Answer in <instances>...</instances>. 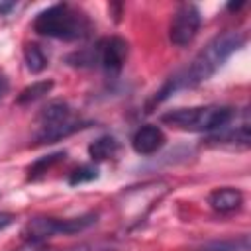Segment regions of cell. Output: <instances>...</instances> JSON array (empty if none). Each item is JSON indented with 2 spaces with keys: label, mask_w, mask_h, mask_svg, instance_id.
I'll return each instance as SVG.
<instances>
[{
  "label": "cell",
  "mask_w": 251,
  "mask_h": 251,
  "mask_svg": "<svg viewBox=\"0 0 251 251\" xmlns=\"http://www.w3.org/2000/svg\"><path fill=\"white\" fill-rule=\"evenodd\" d=\"M243 43V37L235 31H226L218 37H214L196 57L194 61L176 76H173L157 94V102L165 100L169 94H173L176 88H186V86H196L204 80H208Z\"/></svg>",
  "instance_id": "6da1fadb"
},
{
  "label": "cell",
  "mask_w": 251,
  "mask_h": 251,
  "mask_svg": "<svg viewBox=\"0 0 251 251\" xmlns=\"http://www.w3.org/2000/svg\"><path fill=\"white\" fill-rule=\"evenodd\" d=\"M33 29L39 35L65 39V41H76L88 35L90 22L88 18L69 6V4H55L45 10H41L33 20Z\"/></svg>",
  "instance_id": "7a4b0ae2"
},
{
  "label": "cell",
  "mask_w": 251,
  "mask_h": 251,
  "mask_svg": "<svg viewBox=\"0 0 251 251\" xmlns=\"http://www.w3.org/2000/svg\"><path fill=\"white\" fill-rule=\"evenodd\" d=\"M233 118V110L226 106L176 108L163 114V122L184 131H216L224 129Z\"/></svg>",
  "instance_id": "3957f363"
},
{
  "label": "cell",
  "mask_w": 251,
  "mask_h": 251,
  "mask_svg": "<svg viewBox=\"0 0 251 251\" xmlns=\"http://www.w3.org/2000/svg\"><path fill=\"white\" fill-rule=\"evenodd\" d=\"M98 214L90 212L84 214L80 218H71V220H55V218H33L27 222L24 235L25 241H43L51 235H73L78 231H84L86 227H90L92 224H96Z\"/></svg>",
  "instance_id": "277c9868"
},
{
  "label": "cell",
  "mask_w": 251,
  "mask_h": 251,
  "mask_svg": "<svg viewBox=\"0 0 251 251\" xmlns=\"http://www.w3.org/2000/svg\"><path fill=\"white\" fill-rule=\"evenodd\" d=\"M200 27V12L194 4H182L175 12L171 25H169V39L176 47L188 45Z\"/></svg>",
  "instance_id": "5b68a950"
},
{
  "label": "cell",
  "mask_w": 251,
  "mask_h": 251,
  "mask_svg": "<svg viewBox=\"0 0 251 251\" xmlns=\"http://www.w3.org/2000/svg\"><path fill=\"white\" fill-rule=\"evenodd\" d=\"M94 55H96V63H100L108 73L116 75L122 71L127 59V41L118 35L106 37L94 47Z\"/></svg>",
  "instance_id": "8992f818"
},
{
  "label": "cell",
  "mask_w": 251,
  "mask_h": 251,
  "mask_svg": "<svg viewBox=\"0 0 251 251\" xmlns=\"http://www.w3.org/2000/svg\"><path fill=\"white\" fill-rule=\"evenodd\" d=\"M131 145H133L135 153H139V155H153L165 145V133L157 126H151V124L141 126L133 133Z\"/></svg>",
  "instance_id": "52a82bcc"
},
{
  "label": "cell",
  "mask_w": 251,
  "mask_h": 251,
  "mask_svg": "<svg viewBox=\"0 0 251 251\" xmlns=\"http://www.w3.org/2000/svg\"><path fill=\"white\" fill-rule=\"evenodd\" d=\"M86 127V122H80L76 118H69V120H63L59 124H53V126H45V127H39L35 139L39 143H55L63 137H69L73 135L75 131Z\"/></svg>",
  "instance_id": "ba28073f"
},
{
  "label": "cell",
  "mask_w": 251,
  "mask_h": 251,
  "mask_svg": "<svg viewBox=\"0 0 251 251\" xmlns=\"http://www.w3.org/2000/svg\"><path fill=\"white\" fill-rule=\"evenodd\" d=\"M208 204L212 206V210H216L220 214H229V212H235V210L241 208L243 194L237 188H231V186L216 188L214 192H210Z\"/></svg>",
  "instance_id": "9c48e42d"
},
{
  "label": "cell",
  "mask_w": 251,
  "mask_h": 251,
  "mask_svg": "<svg viewBox=\"0 0 251 251\" xmlns=\"http://www.w3.org/2000/svg\"><path fill=\"white\" fill-rule=\"evenodd\" d=\"M73 118V112L71 108L61 102V100H55V102H49L41 114H39V127H45V126H53V124H59L63 120H69Z\"/></svg>",
  "instance_id": "30bf717a"
},
{
  "label": "cell",
  "mask_w": 251,
  "mask_h": 251,
  "mask_svg": "<svg viewBox=\"0 0 251 251\" xmlns=\"http://www.w3.org/2000/svg\"><path fill=\"white\" fill-rule=\"evenodd\" d=\"M118 147H120V145H118L116 137H112V135H102V137H98L96 141H92V143L88 145V155H90L92 161L100 163V161H106V159L114 157V155L118 153Z\"/></svg>",
  "instance_id": "8fae6325"
},
{
  "label": "cell",
  "mask_w": 251,
  "mask_h": 251,
  "mask_svg": "<svg viewBox=\"0 0 251 251\" xmlns=\"http://www.w3.org/2000/svg\"><path fill=\"white\" fill-rule=\"evenodd\" d=\"M65 157H67L65 151H57V153H51V155H45V157L37 159V161L27 169V178H29V180H37V178L43 176L53 165L65 161Z\"/></svg>",
  "instance_id": "7c38bea8"
},
{
  "label": "cell",
  "mask_w": 251,
  "mask_h": 251,
  "mask_svg": "<svg viewBox=\"0 0 251 251\" xmlns=\"http://www.w3.org/2000/svg\"><path fill=\"white\" fill-rule=\"evenodd\" d=\"M200 251H249V237L243 235L239 239H222L210 241L200 247Z\"/></svg>",
  "instance_id": "4fadbf2b"
},
{
  "label": "cell",
  "mask_w": 251,
  "mask_h": 251,
  "mask_svg": "<svg viewBox=\"0 0 251 251\" xmlns=\"http://www.w3.org/2000/svg\"><path fill=\"white\" fill-rule=\"evenodd\" d=\"M51 88H53V82H51V80H39V82H33L31 86L24 88V90L18 94L16 102H18V104H29V102H35V100H39L41 96H45Z\"/></svg>",
  "instance_id": "5bb4252c"
},
{
  "label": "cell",
  "mask_w": 251,
  "mask_h": 251,
  "mask_svg": "<svg viewBox=\"0 0 251 251\" xmlns=\"http://www.w3.org/2000/svg\"><path fill=\"white\" fill-rule=\"evenodd\" d=\"M24 59H25V65L31 73H41L45 67H47V57L43 55L41 47L39 45H25L24 49Z\"/></svg>",
  "instance_id": "9a60e30c"
},
{
  "label": "cell",
  "mask_w": 251,
  "mask_h": 251,
  "mask_svg": "<svg viewBox=\"0 0 251 251\" xmlns=\"http://www.w3.org/2000/svg\"><path fill=\"white\" fill-rule=\"evenodd\" d=\"M96 178H98V169L94 165H82V167L75 169L69 175V184L71 186H76V184L90 182V180H96Z\"/></svg>",
  "instance_id": "2e32d148"
},
{
  "label": "cell",
  "mask_w": 251,
  "mask_h": 251,
  "mask_svg": "<svg viewBox=\"0 0 251 251\" xmlns=\"http://www.w3.org/2000/svg\"><path fill=\"white\" fill-rule=\"evenodd\" d=\"M12 251H49V249L43 245V241H25Z\"/></svg>",
  "instance_id": "e0dca14e"
},
{
  "label": "cell",
  "mask_w": 251,
  "mask_h": 251,
  "mask_svg": "<svg viewBox=\"0 0 251 251\" xmlns=\"http://www.w3.org/2000/svg\"><path fill=\"white\" fill-rule=\"evenodd\" d=\"M14 214H8V212H0V231L6 229L10 224H14Z\"/></svg>",
  "instance_id": "ac0fdd59"
},
{
  "label": "cell",
  "mask_w": 251,
  "mask_h": 251,
  "mask_svg": "<svg viewBox=\"0 0 251 251\" xmlns=\"http://www.w3.org/2000/svg\"><path fill=\"white\" fill-rule=\"evenodd\" d=\"M8 88H10V82H8V78H6V75L0 71V100L8 94Z\"/></svg>",
  "instance_id": "d6986e66"
},
{
  "label": "cell",
  "mask_w": 251,
  "mask_h": 251,
  "mask_svg": "<svg viewBox=\"0 0 251 251\" xmlns=\"http://www.w3.org/2000/svg\"><path fill=\"white\" fill-rule=\"evenodd\" d=\"M241 6H245V2H237V4H229V6H227V10H231V12H235V10H239Z\"/></svg>",
  "instance_id": "ffe728a7"
}]
</instances>
